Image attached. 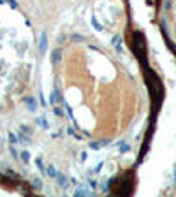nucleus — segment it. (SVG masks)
I'll return each instance as SVG.
<instances>
[{
    "label": "nucleus",
    "mask_w": 176,
    "mask_h": 197,
    "mask_svg": "<svg viewBox=\"0 0 176 197\" xmlns=\"http://www.w3.org/2000/svg\"><path fill=\"white\" fill-rule=\"evenodd\" d=\"M90 23H92V28H94L95 32H99V33L104 32V27L100 25V21L97 20V16H95V14H92V16H90Z\"/></svg>",
    "instance_id": "f03ea898"
},
{
    "label": "nucleus",
    "mask_w": 176,
    "mask_h": 197,
    "mask_svg": "<svg viewBox=\"0 0 176 197\" xmlns=\"http://www.w3.org/2000/svg\"><path fill=\"white\" fill-rule=\"evenodd\" d=\"M109 144V141H100V142H90V148L92 150H99V148H102V146H108Z\"/></svg>",
    "instance_id": "ddd939ff"
},
{
    "label": "nucleus",
    "mask_w": 176,
    "mask_h": 197,
    "mask_svg": "<svg viewBox=\"0 0 176 197\" xmlns=\"http://www.w3.org/2000/svg\"><path fill=\"white\" fill-rule=\"evenodd\" d=\"M102 165H106V162L104 160H100V162H97V164L95 165H92V167H90V174H97V173H100V171H102Z\"/></svg>",
    "instance_id": "423d86ee"
},
{
    "label": "nucleus",
    "mask_w": 176,
    "mask_h": 197,
    "mask_svg": "<svg viewBox=\"0 0 176 197\" xmlns=\"http://www.w3.org/2000/svg\"><path fill=\"white\" fill-rule=\"evenodd\" d=\"M7 137H9V144H14V146H16L18 142H20L18 134H14V132H9V134H7Z\"/></svg>",
    "instance_id": "f8f14e48"
},
{
    "label": "nucleus",
    "mask_w": 176,
    "mask_h": 197,
    "mask_svg": "<svg viewBox=\"0 0 176 197\" xmlns=\"http://www.w3.org/2000/svg\"><path fill=\"white\" fill-rule=\"evenodd\" d=\"M21 159H23V162H25V164H28V162H30V153H28L27 150H21Z\"/></svg>",
    "instance_id": "2eb2a0df"
},
{
    "label": "nucleus",
    "mask_w": 176,
    "mask_h": 197,
    "mask_svg": "<svg viewBox=\"0 0 176 197\" xmlns=\"http://www.w3.org/2000/svg\"><path fill=\"white\" fill-rule=\"evenodd\" d=\"M25 104H27V107L30 111H37V100H35V97H27L25 98Z\"/></svg>",
    "instance_id": "20e7f679"
},
{
    "label": "nucleus",
    "mask_w": 176,
    "mask_h": 197,
    "mask_svg": "<svg viewBox=\"0 0 176 197\" xmlns=\"http://www.w3.org/2000/svg\"><path fill=\"white\" fill-rule=\"evenodd\" d=\"M18 139H20V142H21L23 146H28V144H30V134L23 132L21 129H20V132H18Z\"/></svg>",
    "instance_id": "7ed1b4c3"
},
{
    "label": "nucleus",
    "mask_w": 176,
    "mask_h": 197,
    "mask_svg": "<svg viewBox=\"0 0 176 197\" xmlns=\"http://www.w3.org/2000/svg\"><path fill=\"white\" fill-rule=\"evenodd\" d=\"M33 186H35L37 190H41V188H42V183H41V180H39V178H35V180H33Z\"/></svg>",
    "instance_id": "6ab92c4d"
},
{
    "label": "nucleus",
    "mask_w": 176,
    "mask_h": 197,
    "mask_svg": "<svg viewBox=\"0 0 176 197\" xmlns=\"http://www.w3.org/2000/svg\"><path fill=\"white\" fill-rule=\"evenodd\" d=\"M88 159V153L86 151H79V162H85Z\"/></svg>",
    "instance_id": "aec40b11"
},
{
    "label": "nucleus",
    "mask_w": 176,
    "mask_h": 197,
    "mask_svg": "<svg viewBox=\"0 0 176 197\" xmlns=\"http://www.w3.org/2000/svg\"><path fill=\"white\" fill-rule=\"evenodd\" d=\"M129 150H130V146H129L127 142H123V141L118 142V151H120V153H127Z\"/></svg>",
    "instance_id": "4468645a"
},
{
    "label": "nucleus",
    "mask_w": 176,
    "mask_h": 197,
    "mask_svg": "<svg viewBox=\"0 0 176 197\" xmlns=\"http://www.w3.org/2000/svg\"><path fill=\"white\" fill-rule=\"evenodd\" d=\"M35 123H37L41 129H44V130H50V125H48L46 118H42V116H37V118H35Z\"/></svg>",
    "instance_id": "6e6552de"
},
{
    "label": "nucleus",
    "mask_w": 176,
    "mask_h": 197,
    "mask_svg": "<svg viewBox=\"0 0 176 197\" xmlns=\"http://www.w3.org/2000/svg\"><path fill=\"white\" fill-rule=\"evenodd\" d=\"M53 62H60V49H55V51H53Z\"/></svg>",
    "instance_id": "f3484780"
},
{
    "label": "nucleus",
    "mask_w": 176,
    "mask_h": 197,
    "mask_svg": "<svg viewBox=\"0 0 176 197\" xmlns=\"http://www.w3.org/2000/svg\"><path fill=\"white\" fill-rule=\"evenodd\" d=\"M113 44H115L116 51H121V39L120 37H115V39H113Z\"/></svg>",
    "instance_id": "dca6fc26"
},
{
    "label": "nucleus",
    "mask_w": 176,
    "mask_h": 197,
    "mask_svg": "<svg viewBox=\"0 0 176 197\" xmlns=\"http://www.w3.org/2000/svg\"><path fill=\"white\" fill-rule=\"evenodd\" d=\"M46 174L50 176L51 180H56V176H58V171L55 169V165H48V169H46Z\"/></svg>",
    "instance_id": "1a4fd4ad"
},
{
    "label": "nucleus",
    "mask_w": 176,
    "mask_h": 197,
    "mask_svg": "<svg viewBox=\"0 0 176 197\" xmlns=\"http://www.w3.org/2000/svg\"><path fill=\"white\" fill-rule=\"evenodd\" d=\"M56 180H58V185H60L62 188H67V186H69V183H71V181H69V178H67L65 174H58V176H56Z\"/></svg>",
    "instance_id": "0eeeda50"
},
{
    "label": "nucleus",
    "mask_w": 176,
    "mask_h": 197,
    "mask_svg": "<svg viewBox=\"0 0 176 197\" xmlns=\"http://www.w3.org/2000/svg\"><path fill=\"white\" fill-rule=\"evenodd\" d=\"M74 195H90V188L83 185H77L76 190H74Z\"/></svg>",
    "instance_id": "39448f33"
},
{
    "label": "nucleus",
    "mask_w": 176,
    "mask_h": 197,
    "mask_svg": "<svg viewBox=\"0 0 176 197\" xmlns=\"http://www.w3.org/2000/svg\"><path fill=\"white\" fill-rule=\"evenodd\" d=\"M62 102H64V97H60V93H58V90H53L51 92V95H50V104L51 106H60Z\"/></svg>",
    "instance_id": "f257e3e1"
},
{
    "label": "nucleus",
    "mask_w": 176,
    "mask_h": 197,
    "mask_svg": "<svg viewBox=\"0 0 176 197\" xmlns=\"http://www.w3.org/2000/svg\"><path fill=\"white\" fill-rule=\"evenodd\" d=\"M88 186H90V188H95V186H97L95 180H88Z\"/></svg>",
    "instance_id": "412c9836"
},
{
    "label": "nucleus",
    "mask_w": 176,
    "mask_h": 197,
    "mask_svg": "<svg viewBox=\"0 0 176 197\" xmlns=\"http://www.w3.org/2000/svg\"><path fill=\"white\" fill-rule=\"evenodd\" d=\"M33 165H35V167L41 171V173H46V167H44L42 159H41V157H35V159H33Z\"/></svg>",
    "instance_id": "9d476101"
},
{
    "label": "nucleus",
    "mask_w": 176,
    "mask_h": 197,
    "mask_svg": "<svg viewBox=\"0 0 176 197\" xmlns=\"http://www.w3.org/2000/svg\"><path fill=\"white\" fill-rule=\"evenodd\" d=\"M39 51H41V55L46 53V33L41 35V42H39Z\"/></svg>",
    "instance_id": "9b49d317"
},
{
    "label": "nucleus",
    "mask_w": 176,
    "mask_h": 197,
    "mask_svg": "<svg viewBox=\"0 0 176 197\" xmlns=\"http://www.w3.org/2000/svg\"><path fill=\"white\" fill-rule=\"evenodd\" d=\"M53 111H55V115H56V116H64V111H62L60 106H53Z\"/></svg>",
    "instance_id": "a211bd4d"
}]
</instances>
